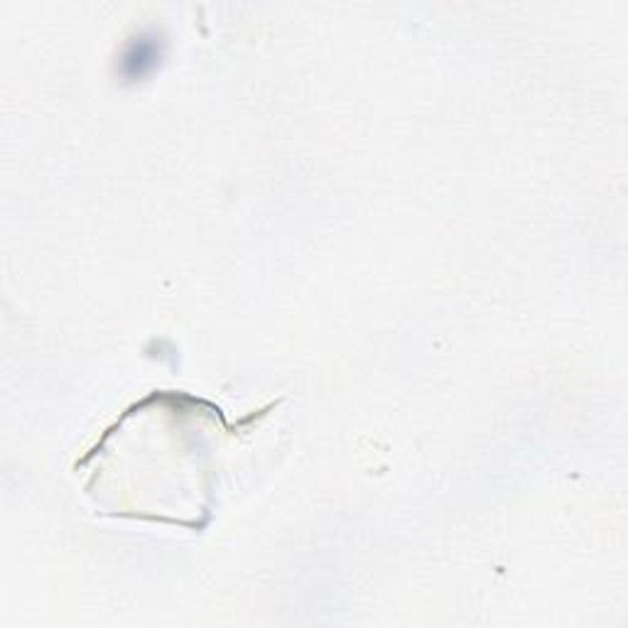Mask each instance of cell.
Returning <instances> with one entry per match:
<instances>
[{
	"instance_id": "6da1fadb",
	"label": "cell",
	"mask_w": 628,
	"mask_h": 628,
	"mask_svg": "<svg viewBox=\"0 0 628 628\" xmlns=\"http://www.w3.org/2000/svg\"><path fill=\"white\" fill-rule=\"evenodd\" d=\"M162 57V43L156 33H140L133 37L121 55V75L126 81H136L150 75Z\"/></svg>"
}]
</instances>
